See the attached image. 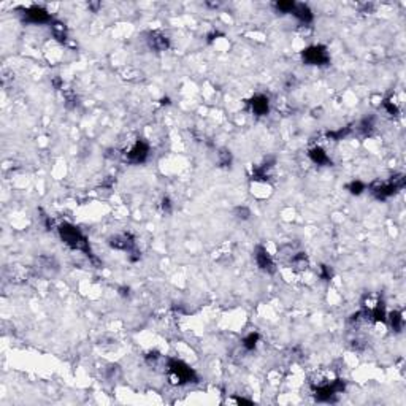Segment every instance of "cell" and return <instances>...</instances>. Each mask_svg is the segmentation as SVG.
<instances>
[{"mask_svg":"<svg viewBox=\"0 0 406 406\" xmlns=\"http://www.w3.org/2000/svg\"><path fill=\"white\" fill-rule=\"evenodd\" d=\"M290 15H294L298 21H302L304 24H308L313 21V13H311V10L308 8L306 5H303V3H295L294 6V10H292Z\"/></svg>","mask_w":406,"mask_h":406,"instance_id":"cell-11","label":"cell"},{"mask_svg":"<svg viewBox=\"0 0 406 406\" xmlns=\"http://www.w3.org/2000/svg\"><path fill=\"white\" fill-rule=\"evenodd\" d=\"M389 322H390V327L393 332H402L403 328V317L402 313H398V311H393L389 316Z\"/></svg>","mask_w":406,"mask_h":406,"instance_id":"cell-13","label":"cell"},{"mask_svg":"<svg viewBox=\"0 0 406 406\" xmlns=\"http://www.w3.org/2000/svg\"><path fill=\"white\" fill-rule=\"evenodd\" d=\"M53 32H54L56 38H59V40H65V27H63L62 22H54L53 24Z\"/></svg>","mask_w":406,"mask_h":406,"instance_id":"cell-16","label":"cell"},{"mask_svg":"<svg viewBox=\"0 0 406 406\" xmlns=\"http://www.w3.org/2000/svg\"><path fill=\"white\" fill-rule=\"evenodd\" d=\"M235 216H237V218L241 219V221H246V219H249L251 211L246 206H238L237 209H235Z\"/></svg>","mask_w":406,"mask_h":406,"instance_id":"cell-19","label":"cell"},{"mask_svg":"<svg viewBox=\"0 0 406 406\" xmlns=\"http://www.w3.org/2000/svg\"><path fill=\"white\" fill-rule=\"evenodd\" d=\"M309 157H311V161H313L314 163H317V165H327V163H330V157L327 156V152L324 151L322 148H319V146H317V148H313L309 151Z\"/></svg>","mask_w":406,"mask_h":406,"instance_id":"cell-12","label":"cell"},{"mask_svg":"<svg viewBox=\"0 0 406 406\" xmlns=\"http://www.w3.org/2000/svg\"><path fill=\"white\" fill-rule=\"evenodd\" d=\"M249 105H251L252 113L256 114V116H265L270 110V100H268V97H265V95H256V97H252Z\"/></svg>","mask_w":406,"mask_h":406,"instance_id":"cell-9","label":"cell"},{"mask_svg":"<svg viewBox=\"0 0 406 406\" xmlns=\"http://www.w3.org/2000/svg\"><path fill=\"white\" fill-rule=\"evenodd\" d=\"M257 341H259V335L257 333H249L243 341V347L246 349V351H252V349L257 346Z\"/></svg>","mask_w":406,"mask_h":406,"instance_id":"cell-15","label":"cell"},{"mask_svg":"<svg viewBox=\"0 0 406 406\" xmlns=\"http://www.w3.org/2000/svg\"><path fill=\"white\" fill-rule=\"evenodd\" d=\"M110 246L114 247L118 251H125V252H133L135 251V241L130 237L129 233H119L114 235V237L110 238Z\"/></svg>","mask_w":406,"mask_h":406,"instance_id":"cell-6","label":"cell"},{"mask_svg":"<svg viewBox=\"0 0 406 406\" xmlns=\"http://www.w3.org/2000/svg\"><path fill=\"white\" fill-rule=\"evenodd\" d=\"M384 106H386L387 113L392 114V116H397V114H398V110H397V106L393 105V102H390V100H386V102H384Z\"/></svg>","mask_w":406,"mask_h":406,"instance_id":"cell-20","label":"cell"},{"mask_svg":"<svg viewBox=\"0 0 406 406\" xmlns=\"http://www.w3.org/2000/svg\"><path fill=\"white\" fill-rule=\"evenodd\" d=\"M59 235L62 241L72 249H78L86 254H91V247H89V241L86 240L84 235L81 233L80 228H76L72 224H62L59 227Z\"/></svg>","mask_w":406,"mask_h":406,"instance_id":"cell-1","label":"cell"},{"mask_svg":"<svg viewBox=\"0 0 406 406\" xmlns=\"http://www.w3.org/2000/svg\"><path fill=\"white\" fill-rule=\"evenodd\" d=\"M162 208H163V211H170V209H171V203H170L168 199H163L162 200Z\"/></svg>","mask_w":406,"mask_h":406,"instance_id":"cell-21","label":"cell"},{"mask_svg":"<svg viewBox=\"0 0 406 406\" xmlns=\"http://www.w3.org/2000/svg\"><path fill=\"white\" fill-rule=\"evenodd\" d=\"M292 265H294L295 270H304L308 266V259L304 254H297V256L292 259Z\"/></svg>","mask_w":406,"mask_h":406,"instance_id":"cell-14","label":"cell"},{"mask_svg":"<svg viewBox=\"0 0 406 406\" xmlns=\"http://www.w3.org/2000/svg\"><path fill=\"white\" fill-rule=\"evenodd\" d=\"M168 371H170V378L173 379L175 384H187V383H194L197 379L195 371L181 360H175V359L170 360Z\"/></svg>","mask_w":406,"mask_h":406,"instance_id":"cell-2","label":"cell"},{"mask_svg":"<svg viewBox=\"0 0 406 406\" xmlns=\"http://www.w3.org/2000/svg\"><path fill=\"white\" fill-rule=\"evenodd\" d=\"M148 44L154 51H165L168 48V38L162 34H159V32H152L148 37Z\"/></svg>","mask_w":406,"mask_h":406,"instance_id":"cell-10","label":"cell"},{"mask_svg":"<svg viewBox=\"0 0 406 406\" xmlns=\"http://www.w3.org/2000/svg\"><path fill=\"white\" fill-rule=\"evenodd\" d=\"M148 154H149L148 143H144V142H142V140H138V142L133 144L129 151H127L125 161H129L130 163H143L146 159H148Z\"/></svg>","mask_w":406,"mask_h":406,"instance_id":"cell-5","label":"cell"},{"mask_svg":"<svg viewBox=\"0 0 406 406\" xmlns=\"http://www.w3.org/2000/svg\"><path fill=\"white\" fill-rule=\"evenodd\" d=\"M405 186V178L403 176H393L389 181H383V183H374L371 186V192L378 197V199H387L400 190Z\"/></svg>","mask_w":406,"mask_h":406,"instance_id":"cell-3","label":"cell"},{"mask_svg":"<svg viewBox=\"0 0 406 406\" xmlns=\"http://www.w3.org/2000/svg\"><path fill=\"white\" fill-rule=\"evenodd\" d=\"M349 190H351V194L359 195L365 190V184L360 183V181H352L351 184H349Z\"/></svg>","mask_w":406,"mask_h":406,"instance_id":"cell-18","label":"cell"},{"mask_svg":"<svg viewBox=\"0 0 406 406\" xmlns=\"http://www.w3.org/2000/svg\"><path fill=\"white\" fill-rule=\"evenodd\" d=\"M295 6V2H278L276 3V10L281 13H292Z\"/></svg>","mask_w":406,"mask_h":406,"instance_id":"cell-17","label":"cell"},{"mask_svg":"<svg viewBox=\"0 0 406 406\" xmlns=\"http://www.w3.org/2000/svg\"><path fill=\"white\" fill-rule=\"evenodd\" d=\"M24 16L29 22H34V24H43L51 19L49 13L44 8H41V6H30V8L25 10Z\"/></svg>","mask_w":406,"mask_h":406,"instance_id":"cell-7","label":"cell"},{"mask_svg":"<svg viewBox=\"0 0 406 406\" xmlns=\"http://www.w3.org/2000/svg\"><path fill=\"white\" fill-rule=\"evenodd\" d=\"M303 61L308 65H327L330 61V56L324 46L314 44V46H309L303 51Z\"/></svg>","mask_w":406,"mask_h":406,"instance_id":"cell-4","label":"cell"},{"mask_svg":"<svg viewBox=\"0 0 406 406\" xmlns=\"http://www.w3.org/2000/svg\"><path fill=\"white\" fill-rule=\"evenodd\" d=\"M256 262L257 265L266 273H273L275 271V262H273L271 256L268 254V251L265 247H257L256 251Z\"/></svg>","mask_w":406,"mask_h":406,"instance_id":"cell-8","label":"cell"}]
</instances>
